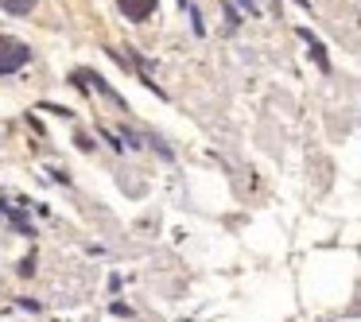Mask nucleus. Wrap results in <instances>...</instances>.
Returning <instances> with one entry per match:
<instances>
[{
  "label": "nucleus",
  "mask_w": 361,
  "mask_h": 322,
  "mask_svg": "<svg viewBox=\"0 0 361 322\" xmlns=\"http://www.w3.org/2000/svg\"><path fill=\"white\" fill-rule=\"evenodd\" d=\"M299 35H303V39H307V47H311V58H314V63H319V70H330V58H326V51H322V43L314 39L311 32H299Z\"/></svg>",
  "instance_id": "obj_3"
},
{
  "label": "nucleus",
  "mask_w": 361,
  "mask_h": 322,
  "mask_svg": "<svg viewBox=\"0 0 361 322\" xmlns=\"http://www.w3.org/2000/svg\"><path fill=\"white\" fill-rule=\"evenodd\" d=\"M0 8L8 12V16H27L35 8V0H0Z\"/></svg>",
  "instance_id": "obj_4"
},
{
  "label": "nucleus",
  "mask_w": 361,
  "mask_h": 322,
  "mask_svg": "<svg viewBox=\"0 0 361 322\" xmlns=\"http://www.w3.org/2000/svg\"><path fill=\"white\" fill-rule=\"evenodd\" d=\"M27 58H32V47H24L20 39H0V78L24 70Z\"/></svg>",
  "instance_id": "obj_1"
},
{
  "label": "nucleus",
  "mask_w": 361,
  "mask_h": 322,
  "mask_svg": "<svg viewBox=\"0 0 361 322\" xmlns=\"http://www.w3.org/2000/svg\"><path fill=\"white\" fill-rule=\"evenodd\" d=\"M117 8L125 12L133 24H140V20H148L152 12H156V0H117Z\"/></svg>",
  "instance_id": "obj_2"
}]
</instances>
